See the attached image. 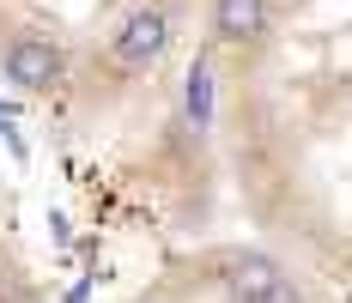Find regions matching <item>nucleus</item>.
Masks as SVG:
<instances>
[{
  "label": "nucleus",
  "mask_w": 352,
  "mask_h": 303,
  "mask_svg": "<svg viewBox=\"0 0 352 303\" xmlns=\"http://www.w3.org/2000/svg\"><path fill=\"white\" fill-rule=\"evenodd\" d=\"M176 25H182V0H140L122 12V25L109 31V43L98 49V67L109 85H134L146 73L164 67V55L176 49Z\"/></svg>",
  "instance_id": "obj_1"
},
{
  "label": "nucleus",
  "mask_w": 352,
  "mask_h": 303,
  "mask_svg": "<svg viewBox=\"0 0 352 303\" xmlns=\"http://www.w3.org/2000/svg\"><path fill=\"white\" fill-rule=\"evenodd\" d=\"M0 79L12 85V91H25V98H49V91H61L73 79V55L61 36L49 31H12L0 43Z\"/></svg>",
  "instance_id": "obj_2"
},
{
  "label": "nucleus",
  "mask_w": 352,
  "mask_h": 303,
  "mask_svg": "<svg viewBox=\"0 0 352 303\" xmlns=\"http://www.w3.org/2000/svg\"><path fill=\"white\" fill-rule=\"evenodd\" d=\"M274 31H280V0H212V6H207L212 49L255 55V49L274 43Z\"/></svg>",
  "instance_id": "obj_3"
},
{
  "label": "nucleus",
  "mask_w": 352,
  "mask_h": 303,
  "mask_svg": "<svg viewBox=\"0 0 352 303\" xmlns=\"http://www.w3.org/2000/svg\"><path fill=\"white\" fill-rule=\"evenodd\" d=\"M292 273L280 267V255H267V249H231L225 261H219V285H225V298L231 303H255L267 298L274 285H285Z\"/></svg>",
  "instance_id": "obj_4"
},
{
  "label": "nucleus",
  "mask_w": 352,
  "mask_h": 303,
  "mask_svg": "<svg viewBox=\"0 0 352 303\" xmlns=\"http://www.w3.org/2000/svg\"><path fill=\"white\" fill-rule=\"evenodd\" d=\"M207 115H212V61L195 55V67H188V122L207 128Z\"/></svg>",
  "instance_id": "obj_5"
},
{
  "label": "nucleus",
  "mask_w": 352,
  "mask_h": 303,
  "mask_svg": "<svg viewBox=\"0 0 352 303\" xmlns=\"http://www.w3.org/2000/svg\"><path fill=\"white\" fill-rule=\"evenodd\" d=\"M255 303H310V298H304V285H298V279H285V285H274L267 298H255Z\"/></svg>",
  "instance_id": "obj_6"
}]
</instances>
